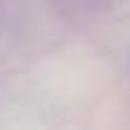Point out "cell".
<instances>
[{"instance_id": "obj_1", "label": "cell", "mask_w": 130, "mask_h": 130, "mask_svg": "<svg viewBox=\"0 0 130 130\" xmlns=\"http://www.w3.org/2000/svg\"><path fill=\"white\" fill-rule=\"evenodd\" d=\"M89 2H102V0H89Z\"/></svg>"}]
</instances>
